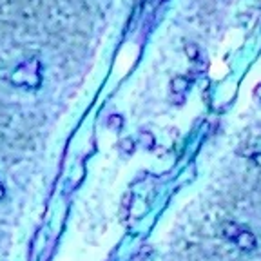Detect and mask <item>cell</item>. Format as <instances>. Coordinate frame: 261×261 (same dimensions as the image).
Segmentation results:
<instances>
[{"label":"cell","instance_id":"cell-1","mask_svg":"<svg viewBox=\"0 0 261 261\" xmlns=\"http://www.w3.org/2000/svg\"><path fill=\"white\" fill-rule=\"evenodd\" d=\"M11 84L24 89H38L42 85V64L38 58L24 60L11 73Z\"/></svg>","mask_w":261,"mask_h":261},{"label":"cell","instance_id":"cell-2","mask_svg":"<svg viewBox=\"0 0 261 261\" xmlns=\"http://www.w3.org/2000/svg\"><path fill=\"white\" fill-rule=\"evenodd\" d=\"M189 87H191V80L187 78V76L178 75L171 80V93L173 94H178V96L183 98V94L189 91Z\"/></svg>","mask_w":261,"mask_h":261},{"label":"cell","instance_id":"cell-3","mask_svg":"<svg viewBox=\"0 0 261 261\" xmlns=\"http://www.w3.org/2000/svg\"><path fill=\"white\" fill-rule=\"evenodd\" d=\"M183 49H185V55L189 56V58H191L192 62L198 60V58H200V47H198V44H194V42H187Z\"/></svg>","mask_w":261,"mask_h":261},{"label":"cell","instance_id":"cell-4","mask_svg":"<svg viewBox=\"0 0 261 261\" xmlns=\"http://www.w3.org/2000/svg\"><path fill=\"white\" fill-rule=\"evenodd\" d=\"M120 149L125 151V153H133V149H135V142L130 140V138H127V140H123L120 144Z\"/></svg>","mask_w":261,"mask_h":261},{"label":"cell","instance_id":"cell-5","mask_svg":"<svg viewBox=\"0 0 261 261\" xmlns=\"http://www.w3.org/2000/svg\"><path fill=\"white\" fill-rule=\"evenodd\" d=\"M109 125H111V127L116 125L118 129H120V127H121V118L116 116V114H114V116H111V120H109Z\"/></svg>","mask_w":261,"mask_h":261},{"label":"cell","instance_id":"cell-6","mask_svg":"<svg viewBox=\"0 0 261 261\" xmlns=\"http://www.w3.org/2000/svg\"><path fill=\"white\" fill-rule=\"evenodd\" d=\"M254 96H256L257 100L261 102V84H257L256 87H254Z\"/></svg>","mask_w":261,"mask_h":261},{"label":"cell","instance_id":"cell-7","mask_svg":"<svg viewBox=\"0 0 261 261\" xmlns=\"http://www.w3.org/2000/svg\"><path fill=\"white\" fill-rule=\"evenodd\" d=\"M4 196V189H2V185H0V198Z\"/></svg>","mask_w":261,"mask_h":261}]
</instances>
